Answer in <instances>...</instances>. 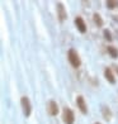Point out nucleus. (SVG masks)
<instances>
[{
  "label": "nucleus",
  "mask_w": 118,
  "mask_h": 124,
  "mask_svg": "<svg viewBox=\"0 0 118 124\" xmlns=\"http://www.w3.org/2000/svg\"><path fill=\"white\" fill-rule=\"evenodd\" d=\"M67 60H69L70 65L74 67V69H79L81 66V60H80V56H79L77 51L74 48H70L67 51Z\"/></svg>",
  "instance_id": "obj_1"
},
{
  "label": "nucleus",
  "mask_w": 118,
  "mask_h": 124,
  "mask_svg": "<svg viewBox=\"0 0 118 124\" xmlns=\"http://www.w3.org/2000/svg\"><path fill=\"white\" fill-rule=\"evenodd\" d=\"M20 105H22V109H23V114L24 116H29L32 114V104H31V100L28 96H22L20 98Z\"/></svg>",
  "instance_id": "obj_2"
},
{
  "label": "nucleus",
  "mask_w": 118,
  "mask_h": 124,
  "mask_svg": "<svg viewBox=\"0 0 118 124\" xmlns=\"http://www.w3.org/2000/svg\"><path fill=\"white\" fill-rule=\"evenodd\" d=\"M56 12H57V19L60 23H64V22L66 20L67 18V12H66V9H65V5L64 3H56Z\"/></svg>",
  "instance_id": "obj_3"
},
{
  "label": "nucleus",
  "mask_w": 118,
  "mask_h": 124,
  "mask_svg": "<svg viewBox=\"0 0 118 124\" xmlns=\"http://www.w3.org/2000/svg\"><path fill=\"white\" fill-rule=\"evenodd\" d=\"M62 120H64L65 124H74V122H75L74 111L70 108H67V106H65L64 110H62Z\"/></svg>",
  "instance_id": "obj_4"
},
{
  "label": "nucleus",
  "mask_w": 118,
  "mask_h": 124,
  "mask_svg": "<svg viewBox=\"0 0 118 124\" xmlns=\"http://www.w3.org/2000/svg\"><path fill=\"white\" fill-rule=\"evenodd\" d=\"M74 23H75V27H76V29L80 32V33H86V29H88V27H86V23H85V20H84L80 15H77L75 16V19H74Z\"/></svg>",
  "instance_id": "obj_5"
},
{
  "label": "nucleus",
  "mask_w": 118,
  "mask_h": 124,
  "mask_svg": "<svg viewBox=\"0 0 118 124\" xmlns=\"http://www.w3.org/2000/svg\"><path fill=\"white\" fill-rule=\"evenodd\" d=\"M76 105H77L79 110L81 111V114H84V115L88 114V105H86V101H85L83 95H79L76 98Z\"/></svg>",
  "instance_id": "obj_6"
},
{
  "label": "nucleus",
  "mask_w": 118,
  "mask_h": 124,
  "mask_svg": "<svg viewBox=\"0 0 118 124\" xmlns=\"http://www.w3.org/2000/svg\"><path fill=\"white\" fill-rule=\"evenodd\" d=\"M47 113L51 116H56L59 114V105L55 100H50L47 103Z\"/></svg>",
  "instance_id": "obj_7"
},
{
  "label": "nucleus",
  "mask_w": 118,
  "mask_h": 124,
  "mask_svg": "<svg viewBox=\"0 0 118 124\" xmlns=\"http://www.w3.org/2000/svg\"><path fill=\"white\" fill-rule=\"evenodd\" d=\"M104 77L109 84H116V76L113 74V71H112V69H109V67L104 69Z\"/></svg>",
  "instance_id": "obj_8"
},
{
  "label": "nucleus",
  "mask_w": 118,
  "mask_h": 124,
  "mask_svg": "<svg viewBox=\"0 0 118 124\" xmlns=\"http://www.w3.org/2000/svg\"><path fill=\"white\" fill-rule=\"evenodd\" d=\"M102 114H103V118L107 122H109L112 119V110L107 105H102Z\"/></svg>",
  "instance_id": "obj_9"
},
{
  "label": "nucleus",
  "mask_w": 118,
  "mask_h": 124,
  "mask_svg": "<svg viewBox=\"0 0 118 124\" xmlns=\"http://www.w3.org/2000/svg\"><path fill=\"white\" fill-rule=\"evenodd\" d=\"M93 22H94V24L97 25L98 28H102L103 24H104L102 16H100V14H98V13H94L93 14Z\"/></svg>",
  "instance_id": "obj_10"
},
{
  "label": "nucleus",
  "mask_w": 118,
  "mask_h": 124,
  "mask_svg": "<svg viewBox=\"0 0 118 124\" xmlns=\"http://www.w3.org/2000/svg\"><path fill=\"white\" fill-rule=\"evenodd\" d=\"M107 52H108V54L112 58H118V48H116L114 46H108L107 47Z\"/></svg>",
  "instance_id": "obj_11"
},
{
  "label": "nucleus",
  "mask_w": 118,
  "mask_h": 124,
  "mask_svg": "<svg viewBox=\"0 0 118 124\" xmlns=\"http://www.w3.org/2000/svg\"><path fill=\"white\" fill-rule=\"evenodd\" d=\"M105 7L108 9H116V8H118V0H107V1H105Z\"/></svg>",
  "instance_id": "obj_12"
},
{
  "label": "nucleus",
  "mask_w": 118,
  "mask_h": 124,
  "mask_svg": "<svg viewBox=\"0 0 118 124\" xmlns=\"http://www.w3.org/2000/svg\"><path fill=\"white\" fill-rule=\"evenodd\" d=\"M103 37H104L105 41H108V42L113 41V36H112V33H110L109 29H104V31H103Z\"/></svg>",
  "instance_id": "obj_13"
},
{
  "label": "nucleus",
  "mask_w": 118,
  "mask_h": 124,
  "mask_svg": "<svg viewBox=\"0 0 118 124\" xmlns=\"http://www.w3.org/2000/svg\"><path fill=\"white\" fill-rule=\"evenodd\" d=\"M112 66H113V70H114V72L118 75V65H112Z\"/></svg>",
  "instance_id": "obj_14"
},
{
  "label": "nucleus",
  "mask_w": 118,
  "mask_h": 124,
  "mask_svg": "<svg viewBox=\"0 0 118 124\" xmlns=\"http://www.w3.org/2000/svg\"><path fill=\"white\" fill-rule=\"evenodd\" d=\"M116 37H117V39H118V28L116 29Z\"/></svg>",
  "instance_id": "obj_15"
},
{
  "label": "nucleus",
  "mask_w": 118,
  "mask_h": 124,
  "mask_svg": "<svg viewBox=\"0 0 118 124\" xmlns=\"http://www.w3.org/2000/svg\"><path fill=\"white\" fill-rule=\"evenodd\" d=\"M94 124H102V123H98V122H97V123H94Z\"/></svg>",
  "instance_id": "obj_16"
}]
</instances>
